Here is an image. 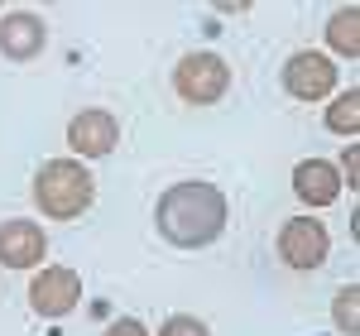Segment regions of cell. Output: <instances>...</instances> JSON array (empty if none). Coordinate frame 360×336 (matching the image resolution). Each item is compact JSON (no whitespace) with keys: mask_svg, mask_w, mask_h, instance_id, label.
<instances>
[{"mask_svg":"<svg viewBox=\"0 0 360 336\" xmlns=\"http://www.w3.org/2000/svg\"><path fill=\"white\" fill-rule=\"evenodd\" d=\"M226 217H231L226 193L217 183H202V178L173 183V188L159 197V207H154L159 235H164L168 245H178V250H202V245L221 240Z\"/></svg>","mask_w":360,"mask_h":336,"instance_id":"1","label":"cell"},{"mask_svg":"<svg viewBox=\"0 0 360 336\" xmlns=\"http://www.w3.org/2000/svg\"><path fill=\"white\" fill-rule=\"evenodd\" d=\"M91 197H96V178H91V168L82 159H49L34 173V202L53 221L82 217L86 207H91Z\"/></svg>","mask_w":360,"mask_h":336,"instance_id":"2","label":"cell"},{"mask_svg":"<svg viewBox=\"0 0 360 336\" xmlns=\"http://www.w3.org/2000/svg\"><path fill=\"white\" fill-rule=\"evenodd\" d=\"M173 86H178L183 101L212 106V101H221L226 91H231V63H226L221 53H212V49L188 53L178 67H173Z\"/></svg>","mask_w":360,"mask_h":336,"instance_id":"3","label":"cell"},{"mask_svg":"<svg viewBox=\"0 0 360 336\" xmlns=\"http://www.w3.org/2000/svg\"><path fill=\"white\" fill-rule=\"evenodd\" d=\"M82 303V274L68 264H39L29 279V308L39 317H68Z\"/></svg>","mask_w":360,"mask_h":336,"instance_id":"4","label":"cell"},{"mask_svg":"<svg viewBox=\"0 0 360 336\" xmlns=\"http://www.w3.org/2000/svg\"><path fill=\"white\" fill-rule=\"evenodd\" d=\"M274 245H278V259L288 269H317L332 254V235H327V226L317 221V217H288V221L278 226Z\"/></svg>","mask_w":360,"mask_h":336,"instance_id":"5","label":"cell"},{"mask_svg":"<svg viewBox=\"0 0 360 336\" xmlns=\"http://www.w3.org/2000/svg\"><path fill=\"white\" fill-rule=\"evenodd\" d=\"M283 91L293 101H322L336 91V63L317 49H303L283 63Z\"/></svg>","mask_w":360,"mask_h":336,"instance_id":"6","label":"cell"},{"mask_svg":"<svg viewBox=\"0 0 360 336\" xmlns=\"http://www.w3.org/2000/svg\"><path fill=\"white\" fill-rule=\"evenodd\" d=\"M120 140V120L101 106L91 111H77L68 120V144H72V159H106Z\"/></svg>","mask_w":360,"mask_h":336,"instance_id":"7","label":"cell"},{"mask_svg":"<svg viewBox=\"0 0 360 336\" xmlns=\"http://www.w3.org/2000/svg\"><path fill=\"white\" fill-rule=\"evenodd\" d=\"M44 254H49V235L39 221H29V217L0 221V264L5 269H39Z\"/></svg>","mask_w":360,"mask_h":336,"instance_id":"8","label":"cell"},{"mask_svg":"<svg viewBox=\"0 0 360 336\" xmlns=\"http://www.w3.org/2000/svg\"><path fill=\"white\" fill-rule=\"evenodd\" d=\"M44 44H49V29H44L39 15L15 10V15L0 20V53L10 58V63H29V58H39V53H44Z\"/></svg>","mask_w":360,"mask_h":336,"instance_id":"9","label":"cell"},{"mask_svg":"<svg viewBox=\"0 0 360 336\" xmlns=\"http://www.w3.org/2000/svg\"><path fill=\"white\" fill-rule=\"evenodd\" d=\"M293 193H298L303 207H332L341 197V173L327 159H303L293 168Z\"/></svg>","mask_w":360,"mask_h":336,"instance_id":"10","label":"cell"},{"mask_svg":"<svg viewBox=\"0 0 360 336\" xmlns=\"http://www.w3.org/2000/svg\"><path fill=\"white\" fill-rule=\"evenodd\" d=\"M327 44H332V53L360 58V10H356V5H346V10H336V15H332V25H327Z\"/></svg>","mask_w":360,"mask_h":336,"instance_id":"11","label":"cell"},{"mask_svg":"<svg viewBox=\"0 0 360 336\" xmlns=\"http://www.w3.org/2000/svg\"><path fill=\"white\" fill-rule=\"evenodd\" d=\"M327 130L346 135V140H356V135H360V86H346L332 106H327Z\"/></svg>","mask_w":360,"mask_h":336,"instance_id":"12","label":"cell"},{"mask_svg":"<svg viewBox=\"0 0 360 336\" xmlns=\"http://www.w3.org/2000/svg\"><path fill=\"white\" fill-rule=\"evenodd\" d=\"M332 322H336V332L360 336V283H346L332 298Z\"/></svg>","mask_w":360,"mask_h":336,"instance_id":"13","label":"cell"},{"mask_svg":"<svg viewBox=\"0 0 360 336\" xmlns=\"http://www.w3.org/2000/svg\"><path fill=\"white\" fill-rule=\"evenodd\" d=\"M159 336H212V332H207V322L193 317V312H173L164 327H159Z\"/></svg>","mask_w":360,"mask_h":336,"instance_id":"14","label":"cell"},{"mask_svg":"<svg viewBox=\"0 0 360 336\" xmlns=\"http://www.w3.org/2000/svg\"><path fill=\"white\" fill-rule=\"evenodd\" d=\"M106 336H149V327L139 317H115L111 327H106Z\"/></svg>","mask_w":360,"mask_h":336,"instance_id":"15","label":"cell"},{"mask_svg":"<svg viewBox=\"0 0 360 336\" xmlns=\"http://www.w3.org/2000/svg\"><path fill=\"white\" fill-rule=\"evenodd\" d=\"M336 173H346V178H341L346 188H356V183H360V178H356V173H360V149H356V144L346 149V159H341V168H336Z\"/></svg>","mask_w":360,"mask_h":336,"instance_id":"16","label":"cell"}]
</instances>
